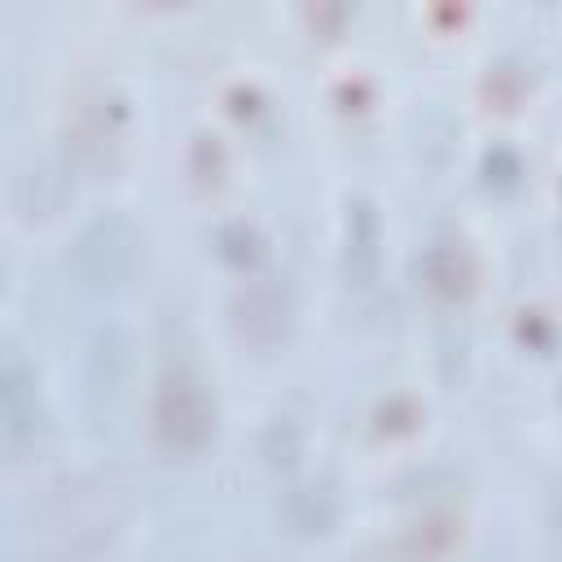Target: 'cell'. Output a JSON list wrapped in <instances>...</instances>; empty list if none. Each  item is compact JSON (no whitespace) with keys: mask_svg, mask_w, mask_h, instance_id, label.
I'll return each mask as SVG.
<instances>
[{"mask_svg":"<svg viewBox=\"0 0 562 562\" xmlns=\"http://www.w3.org/2000/svg\"><path fill=\"white\" fill-rule=\"evenodd\" d=\"M127 522V496L105 474H70L40 501V536L57 553H97Z\"/></svg>","mask_w":562,"mask_h":562,"instance_id":"obj_1","label":"cell"},{"mask_svg":"<svg viewBox=\"0 0 562 562\" xmlns=\"http://www.w3.org/2000/svg\"><path fill=\"white\" fill-rule=\"evenodd\" d=\"M220 426V408L215 395L206 391V382L189 369H167L154 382V400H149V430L167 452H198L215 439Z\"/></svg>","mask_w":562,"mask_h":562,"instance_id":"obj_2","label":"cell"},{"mask_svg":"<svg viewBox=\"0 0 562 562\" xmlns=\"http://www.w3.org/2000/svg\"><path fill=\"white\" fill-rule=\"evenodd\" d=\"M145 255V233L127 215H97L70 241V268L88 290H123Z\"/></svg>","mask_w":562,"mask_h":562,"instance_id":"obj_3","label":"cell"},{"mask_svg":"<svg viewBox=\"0 0 562 562\" xmlns=\"http://www.w3.org/2000/svg\"><path fill=\"white\" fill-rule=\"evenodd\" d=\"M127 123H132L127 97L110 79H83L66 105V145L88 162L110 158L123 145Z\"/></svg>","mask_w":562,"mask_h":562,"instance_id":"obj_4","label":"cell"},{"mask_svg":"<svg viewBox=\"0 0 562 562\" xmlns=\"http://www.w3.org/2000/svg\"><path fill=\"white\" fill-rule=\"evenodd\" d=\"M233 329L250 347H277L294 325V294L277 277H255L233 294Z\"/></svg>","mask_w":562,"mask_h":562,"instance_id":"obj_5","label":"cell"},{"mask_svg":"<svg viewBox=\"0 0 562 562\" xmlns=\"http://www.w3.org/2000/svg\"><path fill=\"white\" fill-rule=\"evenodd\" d=\"M44 426V404H40V378L35 364L18 347H0V430L9 439H35Z\"/></svg>","mask_w":562,"mask_h":562,"instance_id":"obj_6","label":"cell"},{"mask_svg":"<svg viewBox=\"0 0 562 562\" xmlns=\"http://www.w3.org/2000/svg\"><path fill=\"white\" fill-rule=\"evenodd\" d=\"M75 193V176H70V162L57 158V154H44L35 162H26L13 180V206L26 215V220H48L57 215Z\"/></svg>","mask_w":562,"mask_h":562,"instance_id":"obj_7","label":"cell"},{"mask_svg":"<svg viewBox=\"0 0 562 562\" xmlns=\"http://www.w3.org/2000/svg\"><path fill=\"white\" fill-rule=\"evenodd\" d=\"M417 268H422V285H426L435 299H448V303L465 299V294L474 290V277H479L474 255H470L461 241H435V246L422 255Z\"/></svg>","mask_w":562,"mask_h":562,"instance_id":"obj_8","label":"cell"},{"mask_svg":"<svg viewBox=\"0 0 562 562\" xmlns=\"http://www.w3.org/2000/svg\"><path fill=\"white\" fill-rule=\"evenodd\" d=\"M281 514L290 518V527L294 531H303V536H321V531H329L334 527V518H338V496L325 487V483H294L290 492H285V501H281Z\"/></svg>","mask_w":562,"mask_h":562,"instance_id":"obj_9","label":"cell"},{"mask_svg":"<svg viewBox=\"0 0 562 562\" xmlns=\"http://www.w3.org/2000/svg\"><path fill=\"white\" fill-rule=\"evenodd\" d=\"M457 540H461V518L448 514V509H435V514H422V518L408 527V536L400 540V553H404L408 562H435V558H443Z\"/></svg>","mask_w":562,"mask_h":562,"instance_id":"obj_10","label":"cell"},{"mask_svg":"<svg viewBox=\"0 0 562 562\" xmlns=\"http://www.w3.org/2000/svg\"><path fill=\"white\" fill-rule=\"evenodd\" d=\"M347 259L351 268H360L364 277L378 263V211L369 202H356L347 215Z\"/></svg>","mask_w":562,"mask_h":562,"instance_id":"obj_11","label":"cell"},{"mask_svg":"<svg viewBox=\"0 0 562 562\" xmlns=\"http://www.w3.org/2000/svg\"><path fill=\"white\" fill-rule=\"evenodd\" d=\"M215 255H220L224 263H233V268H250V263L263 255V237H259L255 224L228 220V224L215 228Z\"/></svg>","mask_w":562,"mask_h":562,"instance_id":"obj_12","label":"cell"},{"mask_svg":"<svg viewBox=\"0 0 562 562\" xmlns=\"http://www.w3.org/2000/svg\"><path fill=\"white\" fill-rule=\"evenodd\" d=\"M224 171H228V149H224V140H220L215 132L193 136V145H189V176L202 180V184H220Z\"/></svg>","mask_w":562,"mask_h":562,"instance_id":"obj_13","label":"cell"},{"mask_svg":"<svg viewBox=\"0 0 562 562\" xmlns=\"http://www.w3.org/2000/svg\"><path fill=\"white\" fill-rule=\"evenodd\" d=\"M483 92H487L501 110H514V105L522 101V92H527V75L514 70V66H496V70L483 79Z\"/></svg>","mask_w":562,"mask_h":562,"instance_id":"obj_14","label":"cell"},{"mask_svg":"<svg viewBox=\"0 0 562 562\" xmlns=\"http://www.w3.org/2000/svg\"><path fill=\"white\" fill-rule=\"evenodd\" d=\"M422 422V408L413 404V400H404V395H395V400H386L382 408H378V430H386V435H404V430H413Z\"/></svg>","mask_w":562,"mask_h":562,"instance_id":"obj_15","label":"cell"},{"mask_svg":"<svg viewBox=\"0 0 562 562\" xmlns=\"http://www.w3.org/2000/svg\"><path fill=\"white\" fill-rule=\"evenodd\" d=\"M483 176H487V184H514L518 176H522V162H518V154L514 149H492L487 158H483Z\"/></svg>","mask_w":562,"mask_h":562,"instance_id":"obj_16","label":"cell"},{"mask_svg":"<svg viewBox=\"0 0 562 562\" xmlns=\"http://www.w3.org/2000/svg\"><path fill=\"white\" fill-rule=\"evenodd\" d=\"M518 334H522V338L531 334V347H536V351H549V347H553V325H549L544 312H522Z\"/></svg>","mask_w":562,"mask_h":562,"instance_id":"obj_17","label":"cell"},{"mask_svg":"<svg viewBox=\"0 0 562 562\" xmlns=\"http://www.w3.org/2000/svg\"><path fill=\"white\" fill-rule=\"evenodd\" d=\"M0 285H4V272H0Z\"/></svg>","mask_w":562,"mask_h":562,"instance_id":"obj_18","label":"cell"}]
</instances>
